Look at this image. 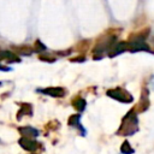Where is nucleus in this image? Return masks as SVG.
Returning a JSON list of instances; mask_svg holds the SVG:
<instances>
[{
	"mask_svg": "<svg viewBox=\"0 0 154 154\" xmlns=\"http://www.w3.org/2000/svg\"><path fill=\"white\" fill-rule=\"evenodd\" d=\"M47 48H46V46L41 42V41H36V43H35V47H34V52H38V53H41V52H45Z\"/></svg>",
	"mask_w": 154,
	"mask_h": 154,
	"instance_id": "obj_17",
	"label": "nucleus"
},
{
	"mask_svg": "<svg viewBox=\"0 0 154 154\" xmlns=\"http://www.w3.org/2000/svg\"><path fill=\"white\" fill-rule=\"evenodd\" d=\"M137 129H138V126H137V117H136L135 109H130L123 118V122H122L118 134L124 135V136H130V135L135 134L137 131Z\"/></svg>",
	"mask_w": 154,
	"mask_h": 154,
	"instance_id": "obj_1",
	"label": "nucleus"
},
{
	"mask_svg": "<svg viewBox=\"0 0 154 154\" xmlns=\"http://www.w3.org/2000/svg\"><path fill=\"white\" fill-rule=\"evenodd\" d=\"M107 96H109L111 99H114L119 102H123V103H129V102L132 101V96L126 90H123L122 88L108 89L107 90Z\"/></svg>",
	"mask_w": 154,
	"mask_h": 154,
	"instance_id": "obj_3",
	"label": "nucleus"
},
{
	"mask_svg": "<svg viewBox=\"0 0 154 154\" xmlns=\"http://www.w3.org/2000/svg\"><path fill=\"white\" fill-rule=\"evenodd\" d=\"M22 113H24V114H31V113H32V112H31V105L25 103V105L22 106L20 111L18 112V119H19V117L22 116Z\"/></svg>",
	"mask_w": 154,
	"mask_h": 154,
	"instance_id": "obj_16",
	"label": "nucleus"
},
{
	"mask_svg": "<svg viewBox=\"0 0 154 154\" xmlns=\"http://www.w3.org/2000/svg\"><path fill=\"white\" fill-rule=\"evenodd\" d=\"M19 55H31V53L34 52V48H30V47H18L16 49Z\"/></svg>",
	"mask_w": 154,
	"mask_h": 154,
	"instance_id": "obj_14",
	"label": "nucleus"
},
{
	"mask_svg": "<svg viewBox=\"0 0 154 154\" xmlns=\"http://www.w3.org/2000/svg\"><path fill=\"white\" fill-rule=\"evenodd\" d=\"M19 132L24 136V137H37L38 136V131L35 129V128H31V126H23V128H19Z\"/></svg>",
	"mask_w": 154,
	"mask_h": 154,
	"instance_id": "obj_10",
	"label": "nucleus"
},
{
	"mask_svg": "<svg viewBox=\"0 0 154 154\" xmlns=\"http://www.w3.org/2000/svg\"><path fill=\"white\" fill-rule=\"evenodd\" d=\"M12 69L8 67V66H4V65H0V71H11Z\"/></svg>",
	"mask_w": 154,
	"mask_h": 154,
	"instance_id": "obj_18",
	"label": "nucleus"
},
{
	"mask_svg": "<svg viewBox=\"0 0 154 154\" xmlns=\"http://www.w3.org/2000/svg\"><path fill=\"white\" fill-rule=\"evenodd\" d=\"M18 142H19L22 148H24L25 150H29V152H35L38 148V143L35 140H32L31 137H24L23 136L19 138Z\"/></svg>",
	"mask_w": 154,
	"mask_h": 154,
	"instance_id": "obj_6",
	"label": "nucleus"
},
{
	"mask_svg": "<svg viewBox=\"0 0 154 154\" xmlns=\"http://www.w3.org/2000/svg\"><path fill=\"white\" fill-rule=\"evenodd\" d=\"M72 105H73V107H75L77 111L83 112L84 108H85V106H87V101H85L83 97H76V99L72 101Z\"/></svg>",
	"mask_w": 154,
	"mask_h": 154,
	"instance_id": "obj_12",
	"label": "nucleus"
},
{
	"mask_svg": "<svg viewBox=\"0 0 154 154\" xmlns=\"http://www.w3.org/2000/svg\"><path fill=\"white\" fill-rule=\"evenodd\" d=\"M117 41V35H109L105 38H100L99 42L95 45L94 47V54L96 55H101L105 53H108L111 51V48L113 47V45Z\"/></svg>",
	"mask_w": 154,
	"mask_h": 154,
	"instance_id": "obj_2",
	"label": "nucleus"
},
{
	"mask_svg": "<svg viewBox=\"0 0 154 154\" xmlns=\"http://www.w3.org/2000/svg\"><path fill=\"white\" fill-rule=\"evenodd\" d=\"M128 51H130V52H152L149 46L144 41H132V40H129V42H128Z\"/></svg>",
	"mask_w": 154,
	"mask_h": 154,
	"instance_id": "obj_5",
	"label": "nucleus"
},
{
	"mask_svg": "<svg viewBox=\"0 0 154 154\" xmlns=\"http://www.w3.org/2000/svg\"><path fill=\"white\" fill-rule=\"evenodd\" d=\"M0 61H7V63H19L20 58L12 51L8 49H0Z\"/></svg>",
	"mask_w": 154,
	"mask_h": 154,
	"instance_id": "obj_7",
	"label": "nucleus"
},
{
	"mask_svg": "<svg viewBox=\"0 0 154 154\" xmlns=\"http://www.w3.org/2000/svg\"><path fill=\"white\" fill-rule=\"evenodd\" d=\"M149 106V94H148V89L144 88L142 90V95H141V100L138 103V107L141 111H146Z\"/></svg>",
	"mask_w": 154,
	"mask_h": 154,
	"instance_id": "obj_9",
	"label": "nucleus"
},
{
	"mask_svg": "<svg viewBox=\"0 0 154 154\" xmlns=\"http://www.w3.org/2000/svg\"><path fill=\"white\" fill-rule=\"evenodd\" d=\"M153 43H154V38H153Z\"/></svg>",
	"mask_w": 154,
	"mask_h": 154,
	"instance_id": "obj_19",
	"label": "nucleus"
},
{
	"mask_svg": "<svg viewBox=\"0 0 154 154\" xmlns=\"http://www.w3.org/2000/svg\"><path fill=\"white\" fill-rule=\"evenodd\" d=\"M37 91L52 97H63L66 94V90L63 87H47L45 89H37Z\"/></svg>",
	"mask_w": 154,
	"mask_h": 154,
	"instance_id": "obj_4",
	"label": "nucleus"
},
{
	"mask_svg": "<svg viewBox=\"0 0 154 154\" xmlns=\"http://www.w3.org/2000/svg\"><path fill=\"white\" fill-rule=\"evenodd\" d=\"M125 51H128V42L120 41V42H116L107 54H108L109 58H113L114 55H118V54H120V53H123Z\"/></svg>",
	"mask_w": 154,
	"mask_h": 154,
	"instance_id": "obj_8",
	"label": "nucleus"
},
{
	"mask_svg": "<svg viewBox=\"0 0 154 154\" xmlns=\"http://www.w3.org/2000/svg\"><path fill=\"white\" fill-rule=\"evenodd\" d=\"M79 120H81V116H79V114H73V116L70 117V119H69V124H70L71 126H76V128L78 126V128L82 130V135H84V128L81 125Z\"/></svg>",
	"mask_w": 154,
	"mask_h": 154,
	"instance_id": "obj_11",
	"label": "nucleus"
},
{
	"mask_svg": "<svg viewBox=\"0 0 154 154\" xmlns=\"http://www.w3.org/2000/svg\"><path fill=\"white\" fill-rule=\"evenodd\" d=\"M120 152H122L123 154H132V153H134V149L130 147V143H129L128 141H125V142H123V144H122Z\"/></svg>",
	"mask_w": 154,
	"mask_h": 154,
	"instance_id": "obj_15",
	"label": "nucleus"
},
{
	"mask_svg": "<svg viewBox=\"0 0 154 154\" xmlns=\"http://www.w3.org/2000/svg\"><path fill=\"white\" fill-rule=\"evenodd\" d=\"M148 35H149V29H146V31L142 30L141 32L130 36V40H132V41H146V38L148 37Z\"/></svg>",
	"mask_w": 154,
	"mask_h": 154,
	"instance_id": "obj_13",
	"label": "nucleus"
}]
</instances>
